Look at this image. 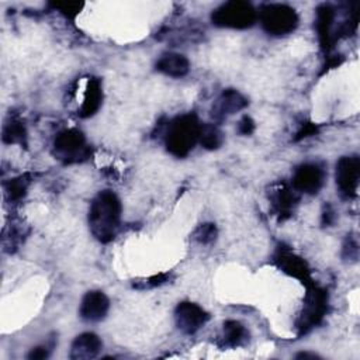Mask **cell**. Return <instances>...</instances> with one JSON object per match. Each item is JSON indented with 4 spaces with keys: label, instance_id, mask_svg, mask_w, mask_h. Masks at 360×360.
<instances>
[{
    "label": "cell",
    "instance_id": "1",
    "mask_svg": "<svg viewBox=\"0 0 360 360\" xmlns=\"http://www.w3.org/2000/svg\"><path fill=\"white\" fill-rule=\"evenodd\" d=\"M121 212V201L111 190H103L93 198L89 208V228L98 242L108 243L115 238Z\"/></svg>",
    "mask_w": 360,
    "mask_h": 360
},
{
    "label": "cell",
    "instance_id": "2",
    "mask_svg": "<svg viewBox=\"0 0 360 360\" xmlns=\"http://www.w3.org/2000/svg\"><path fill=\"white\" fill-rule=\"evenodd\" d=\"M201 124L195 114H183L173 118L165 134V145L176 158H186L197 145Z\"/></svg>",
    "mask_w": 360,
    "mask_h": 360
},
{
    "label": "cell",
    "instance_id": "3",
    "mask_svg": "<svg viewBox=\"0 0 360 360\" xmlns=\"http://www.w3.org/2000/svg\"><path fill=\"white\" fill-rule=\"evenodd\" d=\"M53 156L65 165L80 163L90 158L91 149L82 131L69 128L60 131L53 139Z\"/></svg>",
    "mask_w": 360,
    "mask_h": 360
},
{
    "label": "cell",
    "instance_id": "4",
    "mask_svg": "<svg viewBox=\"0 0 360 360\" xmlns=\"http://www.w3.org/2000/svg\"><path fill=\"white\" fill-rule=\"evenodd\" d=\"M257 20V11L248 1H226L211 13V21L221 28L245 30L252 27Z\"/></svg>",
    "mask_w": 360,
    "mask_h": 360
},
{
    "label": "cell",
    "instance_id": "5",
    "mask_svg": "<svg viewBox=\"0 0 360 360\" xmlns=\"http://www.w3.org/2000/svg\"><path fill=\"white\" fill-rule=\"evenodd\" d=\"M259 20L263 30L274 37H281L292 32L298 25L295 10L287 4L270 3L260 7Z\"/></svg>",
    "mask_w": 360,
    "mask_h": 360
},
{
    "label": "cell",
    "instance_id": "6",
    "mask_svg": "<svg viewBox=\"0 0 360 360\" xmlns=\"http://www.w3.org/2000/svg\"><path fill=\"white\" fill-rule=\"evenodd\" d=\"M307 288L308 292L304 301V309L297 321L298 335L307 333L311 328L316 326L325 316L328 308V294L323 288L315 285V283Z\"/></svg>",
    "mask_w": 360,
    "mask_h": 360
},
{
    "label": "cell",
    "instance_id": "7",
    "mask_svg": "<svg viewBox=\"0 0 360 360\" xmlns=\"http://www.w3.org/2000/svg\"><path fill=\"white\" fill-rule=\"evenodd\" d=\"M335 179L340 195L345 198H354L357 195L360 180L359 156H342L336 163Z\"/></svg>",
    "mask_w": 360,
    "mask_h": 360
},
{
    "label": "cell",
    "instance_id": "8",
    "mask_svg": "<svg viewBox=\"0 0 360 360\" xmlns=\"http://www.w3.org/2000/svg\"><path fill=\"white\" fill-rule=\"evenodd\" d=\"M208 319V312L191 301H181L174 309L176 326L186 335H193L200 330Z\"/></svg>",
    "mask_w": 360,
    "mask_h": 360
},
{
    "label": "cell",
    "instance_id": "9",
    "mask_svg": "<svg viewBox=\"0 0 360 360\" xmlns=\"http://www.w3.org/2000/svg\"><path fill=\"white\" fill-rule=\"evenodd\" d=\"M274 263L277 264L278 269H281V271L300 280L307 287L314 284L312 277H311V270H309L307 262L302 257L292 253L291 250H288L285 248H278L274 255Z\"/></svg>",
    "mask_w": 360,
    "mask_h": 360
},
{
    "label": "cell",
    "instance_id": "10",
    "mask_svg": "<svg viewBox=\"0 0 360 360\" xmlns=\"http://www.w3.org/2000/svg\"><path fill=\"white\" fill-rule=\"evenodd\" d=\"M325 172L316 163L300 165L292 174V188L298 193L316 194L323 186Z\"/></svg>",
    "mask_w": 360,
    "mask_h": 360
},
{
    "label": "cell",
    "instance_id": "11",
    "mask_svg": "<svg viewBox=\"0 0 360 360\" xmlns=\"http://www.w3.org/2000/svg\"><path fill=\"white\" fill-rule=\"evenodd\" d=\"M110 309V300L108 297L98 290L87 291L82 298L79 307V315L82 319L89 322H98L105 318Z\"/></svg>",
    "mask_w": 360,
    "mask_h": 360
},
{
    "label": "cell",
    "instance_id": "12",
    "mask_svg": "<svg viewBox=\"0 0 360 360\" xmlns=\"http://www.w3.org/2000/svg\"><path fill=\"white\" fill-rule=\"evenodd\" d=\"M248 105V100L235 89L224 90L219 97L214 101L211 108V117L221 122L229 115L243 110Z\"/></svg>",
    "mask_w": 360,
    "mask_h": 360
},
{
    "label": "cell",
    "instance_id": "13",
    "mask_svg": "<svg viewBox=\"0 0 360 360\" xmlns=\"http://www.w3.org/2000/svg\"><path fill=\"white\" fill-rule=\"evenodd\" d=\"M335 17H336V11L330 4H321L316 8L315 27H316L321 48L325 52H329L333 42L336 41L335 39V32H333Z\"/></svg>",
    "mask_w": 360,
    "mask_h": 360
},
{
    "label": "cell",
    "instance_id": "14",
    "mask_svg": "<svg viewBox=\"0 0 360 360\" xmlns=\"http://www.w3.org/2000/svg\"><path fill=\"white\" fill-rule=\"evenodd\" d=\"M297 201H298L297 191L283 183L277 184L270 191V202H271L273 211L276 212L280 221H284L291 215Z\"/></svg>",
    "mask_w": 360,
    "mask_h": 360
},
{
    "label": "cell",
    "instance_id": "15",
    "mask_svg": "<svg viewBox=\"0 0 360 360\" xmlns=\"http://www.w3.org/2000/svg\"><path fill=\"white\" fill-rule=\"evenodd\" d=\"M101 347H103V342L96 333L83 332L73 339L69 357L73 360L93 359L100 353Z\"/></svg>",
    "mask_w": 360,
    "mask_h": 360
},
{
    "label": "cell",
    "instance_id": "16",
    "mask_svg": "<svg viewBox=\"0 0 360 360\" xmlns=\"http://www.w3.org/2000/svg\"><path fill=\"white\" fill-rule=\"evenodd\" d=\"M101 103H103L101 80L98 77H90L86 83L84 97H83V103L79 108V115L82 118H89L91 115H94L98 111Z\"/></svg>",
    "mask_w": 360,
    "mask_h": 360
},
{
    "label": "cell",
    "instance_id": "17",
    "mask_svg": "<svg viewBox=\"0 0 360 360\" xmlns=\"http://www.w3.org/2000/svg\"><path fill=\"white\" fill-rule=\"evenodd\" d=\"M249 340V332L243 323L235 319L224 322L219 346L224 349H235L245 345Z\"/></svg>",
    "mask_w": 360,
    "mask_h": 360
},
{
    "label": "cell",
    "instance_id": "18",
    "mask_svg": "<svg viewBox=\"0 0 360 360\" xmlns=\"http://www.w3.org/2000/svg\"><path fill=\"white\" fill-rule=\"evenodd\" d=\"M156 69L170 77H183L190 70V62L181 53L169 52L159 58L156 62Z\"/></svg>",
    "mask_w": 360,
    "mask_h": 360
},
{
    "label": "cell",
    "instance_id": "19",
    "mask_svg": "<svg viewBox=\"0 0 360 360\" xmlns=\"http://www.w3.org/2000/svg\"><path fill=\"white\" fill-rule=\"evenodd\" d=\"M1 138L4 143L27 145V129L20 120H10L3 125Z\"/></svg>",
    "mask_w": 360,
    "mask_h": 360
},
{
    "label": "cell",
    "instance_id": "20",
    "mask_svg": "<svg viewBox=\"0 0 360 360\" xmlns=\"http://www.w3.org/2000/svg\"><path fill=\"white\" fill-rule=\"evenodd\" d=\"M198 142L202 145V148L208 150L218 149L224 142V135L221 129L214 124H201L200 128V136Z\"/></svg>",
    "mask_w": 360,
    "mask_h": 360
},
{
    "label": "cell",
    "instance_id": "21",
    "mask_svg": "<svg viewBox=\"0 0 360 360\" xmlns=\"http://www.w3.org/2000/svg\"><path fill=\"white\" fill-rule=\"evenodd\" d=\"M30 183H31L30 174H21L18 177L11 179L8 183H6V193L8 200L20 201L25 195Z\"/></svg>",
    "mask_w": 360,
    "mask_h": 360
},
{
    "label": "cell",
    "instance_id": "22",
    "mask_svg": "<svg viewBox=\"0 0 360 360\" xmlns=\"http://www.w3.org/2000/svg\"><path fill=\"white\" fill-rule=\"evenodd\" d=\"M217 235H218V231L215 224L205 222L195 228V231L193 232V239H195L198 243L208 245L217 239Z\"/></svg>",
    "mask_w": 360,
    "mask_h": 360
},
{
    "label": "cell",
    "instance_id": "23",
    "mask_svg": "<svg viewBox=\"0 0 360 360\" xmlns=\"http://www.w3.org/2000/svg\"><path fill=\"white\" fill-rule=\"evenodd\" d=\"M56 10H59V13H62L63 15L69 17V18H73L76 17L82 7H83V3H77V1H59V3H53L52 4Z\"/></svg>",
    "mask_w": 360,
    "mask_h": 360
},
{
    "label": "cell",
    "instance_id": "24",
    "mask_svg": "<svg viewBox=\"0 0 360 360\" xmlns=\"http://www.w3.org/2000/svg\"><path fill=\"white\" fill-rule=\"evenodd\" d=\"M169 278H170V274H167V273L155 274V276H152V277L145 278L143 281H138V283H142V285H138V288H152V287H158V285H162V284L167 283Z\"/></svg>",
    "mask_w": 360,
    "mask_h": 360
},
{
    "label": "cell",
    "instance_id": "25",
    "mask_svg": "<svg viewBox=\"0 0 360 360\" xmlns=\"http://www.w3.org/2000/svg\"><path fill=\"white\" fill-rule=\"evenodd\" d=\"M318 132V125L316 124H314V122H304L302 125H301V128L297 131V134H295V136H294V141L297 142V141H301V139H304V138H308V136H311V135H315Z\"/></svg>",
    "mask_w": 360,
    "mask_h": 360
},
{
    "label": "cell",
    "instance_id": "26",
    "mask_svg": "<svg viewBox=\"0 0 360 360\" xmlns=\"http://www.w3.org/2000/svg\"><path fill=\"white\" fill-rule=\"evenodd\" d=\"M51 347H52V346H49V345H39V346H37V347H32L27 357L31 359V360H42V359H46V357L49 356L51 350H52Z\"/></svg>",
    "mask_w": 360,
    "mask_h": 360
},
{
    "label": "cell",
    "instance_id": "27",
    "mask_svg": "<svg viewBox=\"0 0 360 360\" xmlns=\"http://www.w3.org/2000/svg\"><path fill=\"white\" fill-rule=\"evenodd\" d=\"M256 125H255V121L249 117V115H243L238 124V132L240 135H250L253 134Z\"/></svg>",
    "mask_w": 360,
    "mask_h": 360
},
{
    "label": "cell",
    "instance_id": "28",
    "mask_svg": "<svg viewBox=\"0 0 360 360\" xmlns=\"http://www.w3.org/2000/svg\"><path fill=\"white\" fill-rule=\"evenodd\" d=\"M357 252H359L357 242L349 240V238H347V240H346V243H345V246H343V257H349V259L356 260Z\"/></svg>",
    "mask_w": 360,
    "mask_h": 360
},
{
    "label": "cell",
    "instance_id": "29",
    "mask_svg": "<svg viewBox=\"0 0 360 360\" xmlns=\"http://www.w3.org/2000/svg\"><path fill=\"white\" fill-rule=\"evenodd\" d=\"M342 62H343V56H342V55H332V56H328V58H326V62H325V65H323L322 73L326 72V70H329V69L338 68Z\"/></svg>",
    "mask_w": 360,
    "mask_h": 360
},
{
    "label": "cell",
    "instance_id": "30",
    "mask_svg": "<svg viewBox=\"0 0 360 360\" xmlns=\"http://www.w3.org/2000/svg\"><path fill=\"white\" fill-rule=\"evenodd\" d=\"M335 219V212L332 210V207L329 204H326L323 207V212H322V224L323 225H330Z\"/></svg>",
    "mask_w": 360,
    "mask_h": 360
},
{
    "label": "cell",
    "instance_id": "31",
    "mask_svg": "<svg viewBox=\"0 0 360 360\" xmlns=\"http://www.w3.org/2000/svg\"><path fill=\"white\" fill-rule=\"evenodd\" d=\"M297 359H318L319 356L315 354V353H308V352H302V353H298L295 356Z\"/></svg>",
    "mask_w": 360,
    "mask_h": 360
}]
</instances>
